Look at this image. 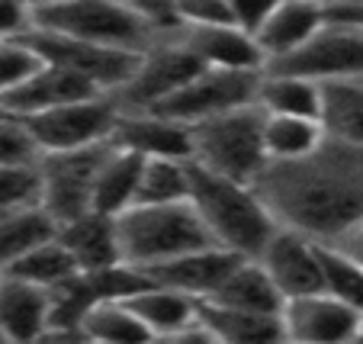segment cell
Instances as JSON below:
<instances>
[{
	"mask_svg": "<svg viewBox=\"0 0 363 344\" xmlns=\"http://www.w3.org/2000/svg\"><path fill=\"white\" fill-rule=\"evenodd\" d=\"M0 344H7V338H4V335H0Z\"/></svg>",
	"mask_w": 363,
	"mask_h": 344,
	"instance_id": "cell-46",
	"label": "cell"
},
{
	"mask_svg": "<svg viewBox=\"0 0 363 344\" xmlns=\"http://www.w3.org/2000/svg\"><path fill=\"white\" fill-rule=\"evenodd\" d=\"M148 344H219L213 335H209V328H206L203 322H190L184 325V328L177 331H167V335H155Z\"/></svg>",
	"mask_w": 363,
	"mask_h": 344,
	"instance_id": "cell-39",
	"label": "cell"
},
{
	"mask_svg": "<svg viewBox=\"0 0 363 344\" xmlns=\"http://www.w3.org/2000/svg\"><path fill=\"white\" fill-rule=\"evenodd\" d=\"M203 71V65L186 52L180 42H158V45L145 48L138 55V65L132 77L116 90L113 104L119 116H135V113H151L164 100H171L184 84Z\"/></svg>",
	"mask_w": 363,
	"mask_h": 344,
	"instance_id": "cell-9",
	"label": "cell"
},
{
	"mask_svg": "<svg viewBox=\"0 0 363 344\" xmlns=\"http://www.w3.org/2000/svg\"><path fill=\"white\" fill-rule=\"evenodd\" d=\"M177 13L186 26H235L228 0H180Z\"/></svg>",
	"mask_w": 363,
	"mask_h": 344,
	"instance_id": "cell-36",
	"label": "cell"
},
{
	"mask_svg": "<svg viewBox=\"0 0 363 344\" xmlns=\"http://www.w3.org/2000/svg\"><path fill=\"white\" fill-rule=\"evenodd\" d=\"M123 303L129 306L132 316L151 331V338L177 331L199 318V303H193L190 296L177 293V289L158 287V283H151V280H148V287H142L138 293H132L129 299H123Z\"/></svg>",
	"mask_w": 363,
	"mask_h": 344,
	"instance_id": "cell-24",
	"label": "cell"
},
{
	"mask_svg": "<svg viewBox=\"0 0 363 344\" xmlns=\"http://www.w3.org/2000/svg\"><path fill=\"white\" fill-rule=\"evenodd\" d=\"M190 206L216 248L232 251L245 261L261 255L280 228L254 187L216 177L196 165H190Z\"/></svg>",
	"mask_w": 363,
	"mask_h": 344,
	"instance_id": "cell-2",
	"label": "cell"
},
{
	"mask_svg": "<svg viewBox=\"0 0 363 344\" xmlns=\"http://www.w3.org/2000/svg\"><path fill=\"white\" fill-rule=\"evenodd\" d=\"M270 74H293L312 84H341L363 81V29L337 20H325L296 55L270 65Z\"/></svg>",
	"mask_w": 363,
	"mask_h": 344,
	"instance_id": "cell-10",
	"label": "cell"
},
{
	"mask_svg": "<svg viewBox=\"0 0 363 344\" xmlns=\"http://www.w3.org/2000/svg\"><path fill=\"white\" fill-rule=\"evenodd\" d=\"M39 68V55L23 39H0V100L23 87Z\"/></svg>",
	"mask_w": 363,
	"mask_h": 344,
	"instance_id": "cell-33",
	"label": "cell"
},
{
	"mask_svg": "<svg viewBox=\"0 0 363 344\" xmlns=\"http://www.w3.org/2000/svg\"><path fill=\"white\" fill-rule=\"evenodd\" d=\"M325 10H328V20L363 29V4H325Z\"/></svg>",
	"mask_w": 363,
	"mask_h": 344,
	"instance_id": "cell-41",
	"label": "cell"
},
{
	"mask_svg": "<svg viewBox=\"0 0 363 344\" xmlns=\"http://www.w3.org/2000/svg\"><path fill=\"white\" fill-rule=\"evenodd\" d=\"M190 165L254 187L270 165L264 152V113L257 106H245L190 126Z\"/></svg>",
	"mask_w": 363,
	"mask_h": 344,
	"instance_id": "cell-5",
	"label": "cell"
},
{
	"mask_svg": "<svg viewBox=\"0 0 363 344\" xmlns=\"http://www.w3.org/2000/svg\"><path fill=\"white\" fill-rule=\"evenodd\" d=\"M33 33V7L0 0V39H26Z\"/></svg>",
	"mask_w": 363,
	"mask_h": 344,
	"instance_id": "cell-37",
	"label": "cell"
},
{
	"mask_svg": "<svg viewBox=\"0 0 363 344\" xmlns=\"http://www.w3.org/2000/svg\"><path fill=\"white\" fill-rule=\"evenodd\" d=\"M206 303L222 306V309L254 312V316H283V306H286L257 261H241Z\"/></svg>",
	"mask_w": 363,
	"mask_h": 344,
	"instance_id": "cell-22",
	"label": "cell"
},
{
	"mask_svg": "<svg viewBox=\"0 0 363 344\" xmlns=\"http://www.w3.org/2000/svg\"><path fill=\"white\" fill-rule=\"evenodd\" d=\"M7 274L20 277V280H26V283H35V287L48 289V293H55V289H62L65 283L74 280L81 270H77L74 257L62 248V241L52 238V241H45V245H39L35 251H29V255L23 257L13 270H7Z\"/></svg>",
	"mask_w": 363,
	"mask_h": 344,
	"instance_id": "cell-31",
	"label": "cell"
},
{
	"mask_svg": "<svg viewBox=\"0 0 363 344\" xmlns=\"http://www.w3.org/2000/svg\"><path fill=\"white\" fill-rule=\"evenodd\" d=\"M354 344H363V325H360V335H357V341Z\"/></svg>",
	"mask_w": 363,
	"mask_h": 344,
	"instance_id": "cell-43",
	"label": "cell"
},
{
	"mask_svg": "<svg viewBox=\"0 0 363 344\" xmlns=\"http://www.w3.org/2000/svg\"><path fill=\"white\" fill-rule=\"evenodd\" d=\"M280 228L335 245L363 222V148L328 142L293 165H267L254 184Z\"/></svg>",
	"mask_w": 363,
	"mask_h": 344,
	"instance_id": "cell-1",
	"label": "cell"
},
{
	"mask_svg": "<svg viewBox=\"0 0 363 344\" xmlns=\"http://www.w3.org/2000/svg\"><path fill=\"white\" fill-rule=\"evenodd\" d=\"M116 241L123 264L138 274L213 248V238L193 213L190 200L174 206H132L116 219Z\"/></svg>",
	"mask_w": 363,
	"mask_h": 344,
	"instance_id": "cell-3",
	"label": "cell"
},
{
	"mask_svg": "<svg viewBox=\"0 0 363 344\" xmlns=\"http://www.w3.org/2000/svg\"><path fill=\"white\" fill-rule=\"evenodd\" d=\"M257 110L264 116H299V119H318L322 110V84H312L306 77L293 74H261L257 87Z\"/></svg>",
	"mask_w": 363,
	"mask_h": 344,
	"instance_id": "cell-27",
	"label": "cell"
},
{
	"mask_svg": "<svg viewBox=\"0 0 363 344\" xmlns=\"http://www.w3.org/2000/svg\"><path fill=\"white\" fill-rule=\"evenodd\" d=\"M116 119L119 110L113 104V96L103 94L94 96V100H81V104L39 113V116H26L20 123L39 155H62V152H81V148L106 145Z\"/></svg>",
	"mask_w": 363,
	"mask_h": 344,
	"instance_id": "cell-8",
	"label": "cell"
},
{
	"mask_svg": "<svg viewBox=\"0 0 363 344\" xmlns=\"http://www.w3.org/2000/svg\"><path fill=\"white\" fill-rule=\"evenodd\" d=\"M280 344H299V341H289V338H283V341Z\"/></svg>",
	"mask_w": 363,
	"mask_h": 344,
	"instance_id": "cell-45",
	"label": "cell"
},
{
	"mask_svg": "<svg viewBox=\"0 0 363 344\" xmlns=\"http://www.w3.org/2000/svg\"><path fill=\"white\" fill-rule=\"evenodd\" d=\"M328 20L325 4H274L254 42L264 55V68L296 55Z\"/></svg>",
	"mask_w": 363,
	"mask_h": 344,
	"instance_id": "cell-16",
	"label": "cell"
},
{
	"mask_svg": "<svg viewBox=\"0 0 363 344\" xmlns=\"http://www.w3.org/2000/svg\"><path fill=\"white\" fill-rule=\"evenodd\" d=\"M199 322L219 344H280V316H254V312L222 309L213 303H199Z\"/></svg>",
	"mask_w": 363,
	"mask_h": 344,
	"instance_id": "cell-26",
	"label": "cell"
},
{
	"mask_svg": "<svg viewBox=\"0 0 363 344\" xmlns=\"http://www.w3.org/2000/svg\"><path fill=\"white\" fill-rule=\"evenodd\" d=\"M35 161H39V152L33 148L20 119H0V167H23Z\"/></svg>",
	"mask_w": 363,
	"mask_h": 344,
	"instance_id": "cell-35",
	"label": "cell"
},
{
	"mask_svg": "<svg viewBox=\"0 0 363 344\" xmlns=\"http://www.w3.org/2000/svg\"><path fill=\"white\" fill-rule=\"evenodd\" d=\"M39 203V177L35 165L0 167V216Z\"/></svg>",
	"mask_w": 363,
	"mask_h": 344,
	"instance_id": "cell-34",
	"label": "cell"
},
{
	"mask_svg": "<svg viewBox=\"0 0 363 344\" xmlns=\"http://www.w3.org/2000/svg\"><path fill=\"white\" fill-rule=\"evenodd\" d=\"M55 235H58V226L48 219L39 203L13 209V213H4L0 216V274L13 270L29 251L52 241Z\"/></svg>",
	"mask_w": 363,
	"mask_h": 344,
	"instance_id": "cell-25",
	"label": "cell"
},
{
	"mask_svg": "<svg viewBox=\"0 0 363 344\" xmlns=\"http://www.w3.org/2000/svg\"><path fill=\"white\" fill-rule=\"evenodd\" d=\"M318 126L328 142L363 148V81L322 84Z\"/></svg>",
	"mask_w": 363,
	"mask_h": 344,
	"instance_id": "cell-23",
	"label": "cell"
},
{
	"mask_svg": "<svg viewBox=\"0 0 363 344\" xmlns=\"http://www.w3.org/2000/svg\"><path fill=\"white\" fill-rule=\"evenodd\" d=\"M142 161L145 158H138V155L110 145V152H106V158H103V165H100V174H96L90 213L106 216V219H119L123 213H129V209L135 206Z\"/></svg>",
	"mask_w": 363,
	"mask_h": 344,
	"instance_id": "cell-21",
	"label": "cell"
},
{
	"mask_svg": "<svg viewBox=\"0 0 363 344\" xmlns=\"http://www.w3.org/2000/svg\"><path fill=\"white\" fill-rule=\"evenodd\" d=\"M52 328V293L13 274H0V335L7 344H35Z\"/></svg>",
	"mask_w": 363,
	"mask_h": 344,
	"instance_id": "cell-15",
	"label": "cell"
},
{
	"mask_svg": "<svg viewBox=\"0 0 363 344\" xmlns=\"http://www.w3.org/2000/svg\"><path fill=\"white\" fill-rule=\"evenodd\" d=\"M177 42L203 68L264 71V55L257 42L235 26H186Z\"/></svg>",
	"mask_w": 363,
	"mask_h": 344,
	"instance_id": "cell-18",
	"label": "cell"
},
{
	"mask_svg": "<svg viewBox=\"0 0 363 344\" xmlns=\"http://www.w3.org/2000/svg\"><path fill=\"white\" fill-rule=\"evenodd\" d=\"M106 152H110V142L96 145V148H81V152L39 155V161H35L39 206L45 209V216L55 226H68V222L90 213L94 184Z\"/></svg>",
	"mask_w": 363,
	"mask_h": 344,
	"instance_id": "cell-6",
	"label": "cell"
},
{
	"mask_svg": "<svg viewBox=\"0 0 363 344\" xmlns=\"http://www.w3.org/2000/svg\"><path fill=\"white\" fill-rule=\"evenodd\" d=\"M113 148L132 152L138 158H174L190 161V129L171 119L151 116V113H135V116H119L110 135Z\"/></svg>",
	"mask_w": 363,
	"mask_h": 344,
	"instance_id": "cell-19",
	"label": "cell"
},
{
	"mask_svg": "<svg viewBox=\"0 0 363 344\" xmlns=\"http://www.w3.org/2000/svg\"><path fill=\"white\" fill-rule=\"evenodd\" d=\"M103 96L94 84H87L84 77H74L62 68L42 65L23 87H16L10 96L0 100V106L10 113L13 119H26V116H39V113L58 110L68 104H81V100H94Z\"/></svg>",
	"mask_w": 363,
	"mask_h": 344,
	"instance_id": "cell-17",
	"label": "cell"
},
{
	"mask_svg": "<svg viewBox=\"0 0 363 344\" xmlns=\"http://www.w3.org/2000/svg\"><path fill=\"white\" fill-rule=\"evenodd\" d=\"M81 344H106V341H94V338H81Z\"/></svg>",
	"mask_w": 363,
	"mask_h": 344,
	"instance_id": "cell-42",
	"label": "cell"
},
{
	"mask_svg": "<svg viewBox=\"0 0 363 344\" xmlns=\"http://www.w3.org/2000/svg\"><path fill=\"white\" fill-rule=\"evenodd\" d=\"M245 257L232 255V251H222V248H203V251H193V255H184L177 261H167L161 267L148 270V280L158 283V287L167 289H177L184 296H190L193 303H206L213 299V293L228 280L238 264Z\"/></svg>",
	"mask_w": 363,
	"mask_h": 344,
	"instance_id": "cell-14",
	"label": "cell"
},
{
	"mask_svg": "<svg viewBox=\"0 0 363 344\" xmlns=\"http://www.w3.org/2000/svg\"><path fill=\"white\" fill-rule=\"evenodd\" d=\"M23 42L39 55L42 65H52V68H62L74 77H84L100 94H116L138 65L135 52L87 45V42L65 39V35H52V33H29Z\"/></svg>",
	"mask_w": 363,
	"mask_h": 344,
	"instance_id": "cell-11",
	"label": "cell"
},
{
	"mask_svg": "<svg viewBox=\"0 0 363 344\" xmlns=\"http://www.w3.org/2000/svg\"><path fill=\"white\" fill-rule=\"evenodd\" d=\"M55 238L74 257L81 274H96V270H110L123 264L119 241H116V219L87 213L81 219L68 222V226H58Z\"/></svg>",
	"mask_w": 363,
	"mask_h": 344,
	"instance_id": "cell-20",
	"label": "cell"
},
{
	"mask_svg": "<svg viewBox=\"0 0 363 344\" xmlns=\"http://www.w3.org/2000/svg\"><path fill=\"white\" fill-rule=\"evenodd\" d=\"M33 7V33H52L65 39H77L100 48H119L142 55L151 48L148 26L135 13L132 4L110 0H45Z\"/></svg>",
	"mask_w": 363,
	"mask_h": 344,
	"instance_id": "cell-4",
	"label": "cell"
},
{
	"mask_svg": "<svg viewBox=\"0 0 363 344\" xmlns=\"http://www.w3.org/2000/svg\"><path fill=\"white\" fill-rule=\"evenodd\" d=\"M254 261L264 267L283 303H293L302 296L322 293V264H318V245L306 235L277 228L274 238L264 245V251Z\"/></svg>",
	"mask_w": 363,
	"mask_h": 344,
	"instance_id": "cell-12",
	"label": "cell"
},
{
	"mask_svg": "<svg viewBox=\"0 0 363 344\" xmlns=\"http://www.w3.org/2000/svg\"><path fill=\"white\" fill-rule=\"evenodd\" d=\"M283 338L299 344H354L363 318L337 299L315 293L283 306Z\"/></svg>",
	"mask_w": 363,
	"mask_h": 344,
	"instance_id": "cell-13",
	"label": "cell"
},
{
	"mask_svg": "<svg viewBox=\"0 0 363 344\" xmlns=\"http://www.w3.org/2000/svg\"><path fill=\"white\" fill-rule=\"evenodd\" d=\"M7 116H10V113H7V110H4V106H0V119H7Z\"/></svg>",
	"mask_w": 363,
	"mask_h": 344,
	"instance_id": "cell-44",
	"label": "cell"
},
{
	"mask_svg": "<svg viewBox=\"0 0 363 344\" xmlns=\"http://www.w3.org/2000/svg\"><path fill=\"white\" fill-rule=\"evenodd\" d=\"M232 4V23L235 29H241L245 35H257V29H261V23L267 20L270 7L274 4H257V0H228Z\"/></svg>",
	"mask_w": 363,
	"mask_h": 344,
	"instance_id": "cell-38",
	"label": "cell"
},
{
	"mask_svg": "<svg viewBox=\"0 0 363 344\" xmlns=\"http://www.w3.org/2000/svg\"><path fill=\"white\" fill-rule=\"evenodd\" d=\"M264 71H213L203 68L190 84L177 90L171 100L151 110V116L171 119L180 126H199L206 119L257 106V87Z\"/></svg>",
	"mask_w": 363,
	"mask_h": 344,
	"instance_id": "cell-7",
	"label": "cell"
},
{
	"mask_svg": "<svg viewBox=\"0 0 363 344\" xmlns=\"http://www.w3.org/2000/svg\"><path fill=\"white\" fill-rule=\"evenodd\" d=\"M325 145L318 119L299 116H264V152L270 165H293L315 155Z\"/></svg>",
	"mask_w": 363,
	"mask_h": 344,
	"instance_id": "cell-28",
	"label": "cell"
},
{
	"mask_svg": "<svg viewBox=\"0 0 363 344\" xmlns=\"http://www.w3.org/2000/svg\"><path fill=\"white\" fill-rule=\"evenodd\" d=\"M190 200V161L151 158L142 161L135 206H174Z\"/></svg>",
	"mask_w": 363,
	"mask_h": 344,
	"instance_id": "cell-29",
	"label": "cell"
},
{
	"mask_svg": "<svg viewBox=\"0 0 363 344\" xmlns=\"http://www.w3.org/2000/svg\"><path fill=\"white\" fill-rule=\"evenodd\" d=\"M84 338H94V341H106V344H148L151 331L132 316V309L123 299H113V303H100L81 318L77 325Z\"/></svg>",
	"mask_w": 363,
	"mask_h": 344,
	"instance_id": "cell-30",
	"label": "cell"
},
{
	"mask_svg": "<svg viewBox=\"0 0 363 344\" xmlns=\"http://www.w3.org/2000/svg\"><path fill=\"white\" fill-rule=\"evenodd\" d=\"M318 264H322V293L337 299L341 306L354 309L363 318V267L344 257L337 248L318 245Z\"/></svg>",
	"mask_w": 363,
	"mask_h": 344,
	"instance_id": "cell-32",
	"label": "cell"
},
{
	"mask_svg": "<svg viewBox=\"0 0 363 344\" xmlns=\"http://www.w3.org/2000/svg\"><path fill=\"white\" fill-rule=\"evenodd\" d=\"M328 248H337L344 257H350L354 264H360L363 267V222H357L350 232H344L335 245H328Z\"/></svg>",
	"mask_w": 363,
	"mask_h": 344,
	"instance_id": "cell-40",
	"label": "cell"
}]
</instances>
